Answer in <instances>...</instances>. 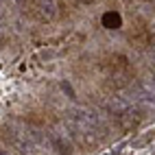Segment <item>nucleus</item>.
I'll return each instance as SVG.
<instances>
[{
    "label": "nucleus",
    "mask_w": 155,
    "mask_h": 155,
    "mask_svg": "<svg viewBox=\"0 0 155 155\" xmlns=\"http://www.w3.org/2000/svg\"><path fill=\"white\" fill-rule=\"evenodd\" d=\"M70 122L79 136H87V133H96L101 118H98V114H94L87 107H77L70 111Z\"/></svg>",
    "instance_id": "obj_1"
},
{
    "label": "nucleus",
    "mask_w": 155,
    "mask_h": 155,
    "mask_svg": "<svg viewBox=\"0 0 155 155\" xmlns=\"http://www.w3.org/2000/svg\"><path fill=\"white\" fill-rule=\"evenodd\" d=\"M0 138H2L11 149H15L20 155H37L35 142L28 138V133L15 131L13 127H2L0 129Z\"/></svg>",
    "instance_id": "obj_2"
},
{
    "label": "nucleus",
    "mask_w": 155,
    "mask_h": 155,
    "mask_svg": "<svg viewBox=\"0 0 155 155\" xmlns=\"http://www.w3.org/2000/svg\"><path fill=\"white\" fill-rule=\"evenodd\" d=\"M35 13L39 15V20L50 22L57 18V2L55 0H35Z\"/></svg>",
    "instance_id": "obj_3"
},
{
    "label": "nucleus",
    "mask_w": 155,
    "mask_h": 155,
    "mask_svg": "<svg viewBox=\"0 0 155 155\" xmlns=\"http://www.w3.org/2000/svg\"><path fill=\"white\" fill-rule=\"evenodd\" d=\"M107 109L111 114H116V116H122V114L131 111V101L125 98V96H111L109 103H107Z\"/></svg>",
    "instance_id": "obj_4"
},
{
    "label": "nucleus",
    "mask_w": 155,
    "mask_h": 155,
    "mask_svg": "<svg viewBox=\"0 0 155 155\" xmlns=\"http://www.w3.org/2000/svg\"><path fill=\"white\" fill-rule=\"evenodd\" d=\"M103 26L105 28H120L122 26V18H120V13H116V11H107L105 15H103Z\"/></svg>",
    "instance_id": "obj_5"
},
{
    "label": "nucleus",
    "mask_w": 155,
    "mask_h": 155,
    "mask_svg": "<svg viewBox=\"0 0 155 155\" xmlns=\"http://www.w3.org/2000/svg\"><path fill=\"white\" fill-rule=\"evenodd\" d=\"M61 87H64V90L68 92V96H70V98H74V92H72V87H70L68 83H61Z\"/></svg>",
    "instance_id": "obj_6"
},
{
    "label": "nucleus",
    "mask_w": 155,
    "mask_h": 155,
    "mask_svg": "<svg viewBox=\"0 0 155 155\" xmlns=\"http://www.w3.org/2000/svg\"><path fill=\"white\" fill-rule=\"evenodd\" d=\"M0 155H11V153H9L7 149H0Z\"/></svg>",
    "instance_id": "obj_7"
},
{
    "label": "nucleus",
    "mask_w": 155,
    "mask_h": 155,
    "mask_svg": "<svg viewBox=\"0 0 155 155\" xmlns=\"http://www.w3.org/2000/svg\"><path fill=\"white\" fill-rule=\"evenodd\" d=\"M5 35V28H2V24H0V37H2Z\"/></svg>",
    "instance_id": "obj_8"
},
{
    "label": "nucleus",
    "mask_w": 155,
    "mask_h": 155,
    "mask_svg": "<svg viewBox=\"0 0 155 155\" xmlns=\"http://www.w3.org/2000/svg\"><path fill=\"white\" fill-rule=\"evenodd\" d=\"M15 2H22V0H15Z\"/></svg>",
    "instance_id": "obj_9"
}]
</instances>
